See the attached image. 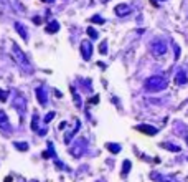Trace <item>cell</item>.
I'll list each match as a JSON object with an SVG mask.
<instances>
[{"instance_id": "1", "label": "cell", "mask_w": 188, "mask_h": 182, "mask_svg": "<svg viewBox=\"0 0 188 182\" xmlns=\"http://www.w3.org/2000/svg\"><path fill=\"white\" fill-rule=\"evenodd\" d=\"M167 84H168V83H167V80L163 78V76H150V78L145 81V89L157 93V91L165 89Z\"/></svg>"}, {"instance_id": "2", "label": "cell", "mask_w": 188, "mask_h": 182, "mask_svg": "<svg viewBox=\"0 0 188 182\" xmlns=\"http://www.w3.org/2000/svg\"><path fill=\"white\" fill-rule=\"evenodd\" d=\"M12 50H13V58H15L17 63L20 65L22 68H27V71H30V61H28L27 55L20 50V46H18L17 43H13V45H12Z\"/></svg>"}, {"instance_id": "3", "label": "cell", "mask_w": 188, "mask_h": 182, "mask_svg": "<svg viewBox=\"0 0 188 182\" xmlns=\"http://www.w3.org/2000/svg\"><path fill=\"white\" fill-rule=\"evenodd\" d=\"M152 51H153V55H155V56L165 55V51H167V43H163V41H160V40L153 41V43H152Z\"/></svg>"}, {"instance_id": "4", "label": "cell", "mask_w": 188, "mask_h": 182, "mask_svg": "<svg viewBox=\"0 0 188 182\" xmlns=\"http://www.w3.org/2000/svg\"><path fill=\"white\" fill-rule=\"evenodd\" d=\"M81 53H83L84 60H89L91 53H93V45H91V41H83L81 43Z\"/></svg>"}, {"instance_id": "5", "label": "cell", "mask_w": 188, "mask_h": 182, "mask_svg": "<svg viewBox=\"0 0 188 182\" xmlns=\"http://www.w3.org/2000/svg\"><path fill=\"white\" fill-rule=\"evenodd\" d=\"M175 83H177V84H185V83H188V76H186V73H185V70H180V71L175 75Z\"/></svg>"}, {"instance_id": "6", "label": "cell", "mask_w": 188, "mask_h": 182, "mask_svg": "<svg viewBox=\"0 0 188 182\" xmlns=\"http://www.w3.org/2000/svg\"><path fill=\"white\" fill-rule=\"evenodd\" d=\"M0 129H2V131H8V129H10L8 118H7V114L3 111H0Z\"/></svg>"}, {"instance_id": "7", "label": "cell", "mask_w": 188, "mask_h": 182, "mask_svg": "<svg viewBox=\"0 0 188 182\" xmlns=\"http://www.w3.org/2000/svg\"><path fill=\"white\" fill-rule=\"evenodd\" d=\"M131 12V7L127 5V3H119L117 7H115V13H117L119 17H124L125 13H129Z\"/></svg>"}, {"instance_id": "8", "label": "cell", "mask_w": 188, "mask_h": 182, "mask_svg": "<svg viewBox=\"0 0 188 182\" xmlns=\"http://www.w3.org/2000/svg\"><path fill=\"white\" fill-rule=\"evenodd\" d=\"M137 129H139V131H142V132H145V134H148V136H153V134L157 132V129L150 128V126H139Z\"/></svg>"}, {"instance_id": "9", "label": "cell", "mask_w": 188, "mask_h": 182, "mask_svg": "<svg viewBox=\"0 0 188 182\" xmlns=\"http://www.w3.org/2000/svg\"><path fill=\"white\" fill-rule=\"evenodd\" d=\"M58 30H60V23H58V22L48 23V27H46V32H48V33H56Z\"/></svg>"}, {"instance_id": "10", "label": "cell", "mask_w": 188, "mask_h": 182, "mask_svg": "<svg viewBox=\"0 0 188 182\" xmlns=\"http://www.w3.org/2000/svg\"><path fill=\"white\" fill-rule=\"evenodd\" d=\"M15 28L18 30V33H20V37L23 38V40H27L28 38V35H27V28L22 25V23H15Z\"/></svg>"}, {"instance_id": "11", "label": "cell", "mask_w": 188, "mask_h": 182, "mask_svg": "<svg viewBox=\"0 0 188 182\" xmlns=\"http://www.w3.org/2000/svg\"><path fill=\"white\" fill-rule=\"evenodd\" d=\"M36 94H38V99H40V103H41V104H45L46 99H45V93H43V88H38V89H36Z\"/></svg>"}, {"instance_id": "12", "label": "cell", "mask_w": 188, "mask_h": 182, "mask_svg": "<svg viewBox=\"0 0 188 182\" xmlns=\"http://www.w3.org/2000/svg\"><path fill=\"white\" fill-rule=\"evenodd\" d=\"M91 22H94V23H101V25H102V23H104V18H101L99 15H94V17H91Z\"/></svg>"}, {"instance_id": "13", "label": "cell", "mask_w": 188, "mask_h": 182, "mask_svg": "<svg viewBox=\"0 0 188 182\" xmlns=\"http://www.w3.org/2000/svg\"><path fill=\"white\" fill-rule=\"evenodd\" d=\"M88 35H89L91 38H98V33H96L93 28H88Z\"/></svg>"}, {"instance_id": "14", "label": "cell", "mask_w": 188, "mask_h": 182, "mask_svg": "<svg viewBox=\"0 0 188 182\" xmlns=\"http://www.w3.org/2000/svg\"><path fill=\"white\" fill-rule=\"evenodd\" d=\"M127 169H131V162H129V161H124V171H122V174H125V172H127Z\"/></svg>"}, {"instance_id": "15", "label": "cell", "mask_w": 188, "mask_h": 182, "mask_svg": "<svg viewBox=\"0 0 188 182\" xmlns=\"http://www.w3.org/2000/svg\"><path fill=\"white\" fill-rule=\"evenodd\" d=\"M165 146H167L170 151H175V152H178V151H180V147H178V146H173V144H165Z\"/></svg>"}, {"instance_id": "16", "label": "cell", "mask_w": 188, "mask_h": 182, "mask_svg": "<svg viewBox=\"0 0 188 182\" xmlns=\"http://www.w3.org/2000/svg\"><path fill=\"white\" fill-rule=\"evenodd\" d=\"M99 50H101V53H106V51H107V45H106V43H101Z\"/></svg>"}, {"instance_id": "17", "label": "cell", "mask_w": 188, "mask_h": 182, "mask_svg": "<svg viewBox=\"0 0 188 182\" xmlns=\"http://www.w3.org/2000/svg\"><path fill=\"white\" fill-rule=\"evenodd\" d=\"M109 147H111V151H112V152H119L120 151V147L119 146H114V144H109Z\"/></svg>"}, {"instance_id": "18", "label": "cell", "mask_w": 188, "mask_h": 182, "mask_svg": "<svg viewBox=\"0 0 188 182\" xmlns=\"http://www.w3.org/2000/svg\"><path fill=\"white\" fill-rule=\"evenodd\" d=\"M7 99V93L5 91H0V101H5Z\"/></svg>"}, {"instance_id": "19", "label": "cell", "mask_w": 188, "mask_h": 182, "mask_svg": "<svg viewBox=\"0 0 188 182\" xmlns=\"http://www.w3.org/2000/svg\"><path fill=\"white\" fill-rule=\"evenodd\" d=\"M186 144H188V136H186Z\"/></svg>"}, {"instance_id": "20", "label": "cell", "mask_w": 188, "mask_h": 182, "mask_svg": "<svg viewBox=\"0 0 188 182\" xmlns=\"http://www.w3.org/2000/svg\"><path fill=\"white\" fill-rule=\"evenodd\" d=\"M50 2H53V0H50Z\"/></svg>"}]
</instances>
